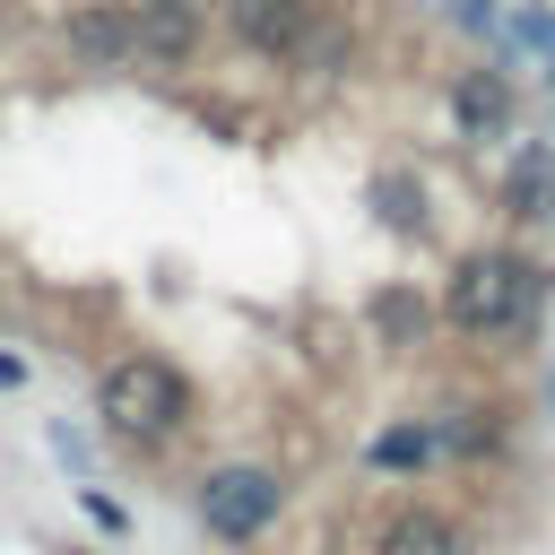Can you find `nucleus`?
Listing matches in <instances>:
<instances>
[{
  "label": "nucleus",
  "mask_w": 555,
  "mask_h": 555,
  "mask_svg": "<svg viewBox=\"0 0 555 555\" xmlns=\"http://www.w3.org/2000/svg\"><path fill=\"white\" fill-rule=\"evenodd\" d=\"M546 43H555V35H546Z\"/></svg>",
  "instance_id": "14"
},
{
  "label": "nucleus",
  "mask_w": 555,
  "mask_h": 555,
  "mask_svg": "<svg viewBox=\"0 0 555 555\" xmlns=\"http://www.w3.org/2000/svg\"><path fill=\"white\" fill-rule=\"evenodd\" d=\"M182 416H191V382H182L173 364L130 356V364L104 373V425H113V434H173Z\"/></svg>",
  "instance_id": "2"
},
{
  "label": "nucleus",
  "mask_w": 555,
  "mask_h": 555,
  "mask_svg": "<svg viewBox=\"0 0 555 555\" xmlns=\"http://www.w3.org/2000/svg\"><path fill=\"white\" fill-rule=\"evenodd\" d=\"M234 26L260 43V52H286L295 35H304V17H295V0H234Z\"/></svg>",
  "instance_id": "9"
},
{
  "label": "nucleus",
  "mask_w": 555,
  "mask_h": 555,
  "mask_svg": "<svg viewBox=\"0 0 555 555\" xmlns=\"http://www.w3.org/2000/svg\"><path fill=\"white\" fill-rule=\"evenodd\" d=\"M373 217H382L390 234H416V225H425V191H416L408 173H373Z\"/></svg>",
  "instance_id": "10"
},
{
  "label": "nucleus",
  "mask_w": 555,
  "mask_h": 555,
  "mask_svg": "<svg viewBox=\"0 0 555 555\" xmlns=\"http://www.w3.org/2000/svg\"><path fill=\"white\" fill-rule=\"evenodd\" d=\"M425 451H434V434H382V442H373L382 468H425Z\"/></svg>",
  "instance_id": "12"
},
{
  "label": "nucleus",
  "mask_w": 555,
  "mask_h": 555,
  "mask_svg": "<svg viewBox=\"0 0 555 555\" xmlns=\"http://www.w3.org/2000/svg\"><path fill=\"white\" fill-rule=\"evenodd\" d=\"M199 520H208V538H260L278 520V477L269 468H217L199 486Z\"/></svg>",
  "instance_id": "3"
},
{
  "label": "nucleus",
  "mask_w": 555,
  "mask_h": 555,
  "mask_svg": "<svg viewBox=\"0 0 555 555\" xmlns=\"http://www.w3.org/2000/svg\"><path fill=\"white\" fill-rule=\"evenodd\" d=\"M451 113H460V130H468V139L503 130V121H512V78H503V69H468V78H460V95H451Z\"/></svg>",
  "instance_id": "5"
},
{
  "label": "nucleus",
  "mask_w": 555,
  "mask_h": 555,
  "mask_svg": "<svg viewBox=\"0 0 555 555\" xmlns=\"http://www.w3.org/2000/svg\"><path fill=\"white\" fill-rule=\"evenodd\" d=\"M529 295H538V278H529L512 251H477V260H460V278H451V321L477 330V338H503V330L529 321Z\"/></svg>",
  "instance_id": "1"
},
{
  "label": "nucleus",
  "mask_w": 555,
  "mask_h": 555,
  "mask_svg": "<svg viewBox=\"0 0 555 555\" xmlns=\"http://www.w3.org/2000/svg\"><path fill=\"white\" fill-rule=\"evenodd\" d=\"M373 321H382V338H416V330H425V304H408V295H382V304H373Z\"/></svg>",
  "instance_id": "11"
},
{
  "label": "nucleus",
  "mask_w": 555,
  "mask_h": 555,
  "mask_svg": "<svg viewBox=\"0 0 555 555\" xmlns=\"http://www.w3.org/2000/svg\"><path fill=\"white\" fill-rule=\"evenodd\" d=\"M503 191H512V208H520V217H555V147H538V139H529V147L512 156Z\"/></svg>",
  "instance_id": "6"
},
{
  "label": "nucleus",
  "mask_w": 555,
  "mask_h": 555,
  "mask_svg": "<svg viewBox=\"0 0 555 555\" xmlns=\"http://www.w3.org/2000/svg\"><path fill=\"white\" fill-rule=\"evenodd\" d=\"M17 382H26V364H17V356H0V390H17Z\"/></svg>",
  "instance_id": "13"
},
{
  "label": "nucleus",
  "mask_w": 555,
  "mask_h": 555,
  "mask_svg": "<svg viewBox=\"0 0 555 555\" xmlns=\"http://www.w3.org/2000/svg\"><path fill=\"white\" fill-rule=\"evenodd\" d=\"M382 555H460V520H442V512H399V520L382 529Z\"/></svg>",
  "instance_id": "8"
},
{
  "label": "nucleus",
  "mask_w": 555,
  "mask_h": 555,
  "mask_svg": "<svg viewBox=\"0 0 555 555\" xmlns=\"http://www.w3.org/2000/svg\"><path fill=\"white\" fill-rule=\"evenodd\" d=\"M199 9L191 0H139L130 9V61H191Z\"/></svg>",
  "instance_id": "4"
},
{
  "label": "nucleus",
  "mask_w": 555,
  "mask_h": 555,
  "mask_svg": "<svg viewBox=\"0 0 555 555\" xmlns=\"http://www.w3.org/2000/svg\"><path fill=\"white\" fill-rule=\"evenodd\" d=\"M69 52L95 61V69L130 61V17H113V9H78V17H69Z\"/></svg>",
  "instance_id": "7"
}]
</instances>
